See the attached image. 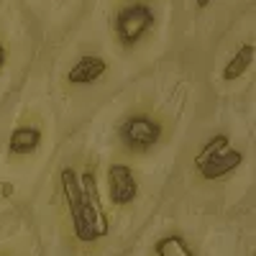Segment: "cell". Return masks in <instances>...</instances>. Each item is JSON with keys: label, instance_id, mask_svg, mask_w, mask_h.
<instances>
[{"label": "cell", "instance_id": "obj_1", "mask_svg": "<svg viewBox=\"0 0 256 256\" xmlns=\"http://www.w3.org/2000/svg\"><path fill=\"white\" fill-rule=\"evenodd\" d=\"M56 195L64 216L67 241L80 251L98 248V244H102L108 236L110 223L100 202L95 169L88 166L80 172L74 166H62L56 180Z\"/></svg>", "mask_w": 256, "mask_h": 256}, {"label": "cell", "instance_id": "obj_2", "mask_svg": "<svg viewBox=\"0 0 256 256\" xmlns=\"http://www.w3.org/2000/svg\"><path fill=\"white\" fill-rule=\"evenodd\" d=\"M166 136H169V123L152 102L134 105L118 126V144H120L123 152L131 154V156L148 154Z\"/></svg>", "mask_w": 256, "mask_h": 256}, {"label": "cell", "instance_id": "obj_3", "mask_svg": "<svg viewBox=\"0 0 256 256\" xmlns=\"http://www.w3.org/2000/svg\"><path fill=\"white\" fill-rule=\"evenodd\" d=\"M156 26V13L146 3H126L116 10L113 20V34L118 46L126 52H134L141 41L154 31Z\"/></svg>", "mask_w": 256, "mask_h": 256}, {"label": "cell", "instance_id": "obj_4", "mask_svg": "<svg viewBox=\"0 0 256 256\" xmlns=\"http://www.w3.org/2000/svg\"><path fill=\"white\" fill-rule=\"evenodd\" d=\"M244 164V152L230 148L228 134H216L195 156V172L202 180H220Z\"/></svg>", "mask_w": 256, "mask_h": 256}, {"label": "cell", "instance_id": "obj_5", "mask_svg": "<svg viewBox=\"0 0 256 256\" xmlns=\"http://www.w3.org/2000/svg\"><path fill=\"white\" fill-rule=\"evenodd\" d=\"M105 184H108V198L113 208H128L138 198V180L131 172V166L126 164H110L108 174H105Z\"/></svg>", "mask_w": 256, "mask_h": 256}, {"label": "cell", "instance_id": "obj_6", "mask_svg": "<svg viewBox=\"0 0 256 256\" xmlns=\"http://www.w3.org/2000/svg\"><path fill=\"white\" fill-rule=\"evenodd\" d=\"M41 141H44V126L38 120H31V118L20 120L8 136V156L10 159H26L41 146Z\"/></svg>", "mask_w": 256, "mask_h": 256}, {"label": "cell", "instance_id": "obj_7", "mask_svg": "<svg viewBox=\"0 0 256 256\" xmlns=\"http://www.w3.org/2000/svg\"><path fill=\"white\" fill-rule=\"evenodd\" d=\"M105 72H108V62H105L102 56L84 54L70 67V72H67L64 80H67L70 88H84V84H95L98 80H102Z\"/></svg>", "mask_w": 256, "mask_h": 256}, {"label": "cell", "instance_id": "obj_8", "mask_svg": "<svg viewBox=\"0 0 256 256\" xmlns=\"http://www.w3.org/2000/svg\"><path fill=\"white\" fill-rule=\"evenodd\" d=\"M251 62H254V44L248 41V44H244L236 54H233V59L223 67V80H226V82H233V80L244 77L246 70L251 67Z\"/></svg>", "mask_w": 256, "mask_h": 256}, {"label": "cell", "instance_id": "obj_9", "mask_svg": "<svg viewBox=\"0 0 256 256\" xmlns=\"http://www.w3.org/2000/svg\"><path fill=\"white\" fill-rule=\"evenodd\" d=\"M154 256H198L180 233H169L154 244Z\"/></svg>", "mask_w": 256, "mask_h": 256}, {"label": "cell", "instance_id": "obj_10", "mask_svg": "<svg viewBox=\"0 0 256 256\" xmlns=\"http://www.w3.org/2000/svg\"><path fill=\"white\" fill-rule=\"evenodd\" d=\"M8 54H10V46H8V38L0 34V74H3L6 64H8Z\"/></svg>", "mask_w": 256, "mask_h": 256}, {"label": "cell", "instance_id": "obj_11", "mask_svg": "<svg viewBox=\"0 0 256 256\" xmlns=\"http://www.w3.org/2000/svg\"><path fill=\"white\" fill-rule=\"evenodd\" d=\"M0 256H18L16 251H0Z\"/></svg>", "mask_w": 256, "mask_h": 256}]
</instances>
